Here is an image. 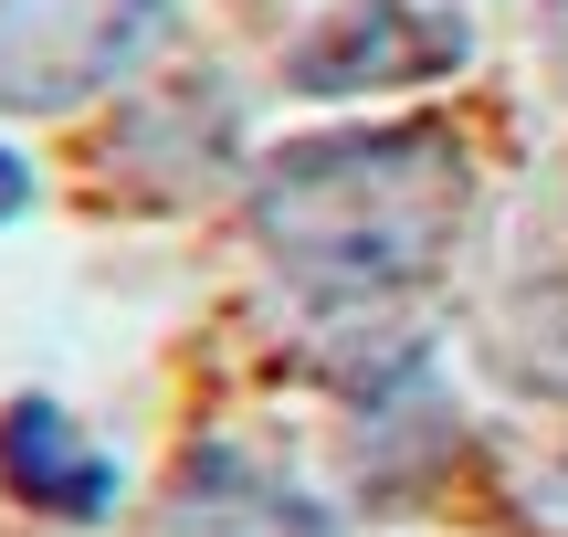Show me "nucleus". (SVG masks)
<instances>
[{
    "instance_id": "1",
    "label": "nucleus",
    "mask_w": 568,
    "mask_h": 537,
    "mask_svg": "<svg viewBox=\"0 0 568 537\" xmlns=\"http://www.w3.org/2000/svg\"><path fill=\"white\" fill-rule=\"evenodd\" d=\"M253 232L316 306H368L389 285H422L464 232V148L443 126H358L264 159Z\"/></svg>"
},
{
    "instance_id": "2",
    "label": "nucleus",
    "mask_w": 568,
    "mask_h": 537,
    "mask_svg": "<svg viewBox=\"0 0 568 537\" xmlns=\"http://www.w3.org/2000/svg\"><path fill=\"white\" fill-rule=\"evenodd\" d=\"M180 32V0H0V116H63L138 84Z\"/></svg>"
},
{
    "instance_id": "3",
    "label": "nucleus",
    "mask_w": 568,
    "mask_h": 537,
    "mask_svg": "<svg viewBox=\"0 0 568 537\" xmlns=\"http://www.w3.org/2000/svg\"><path fill=\"white\" fill-rule=\"evenodd\" d=\"M464 53H474V32L443 21V11H410V0H347V11H326L316 32L284 53V74H295V95H400V84L453 74Z\"/></svg>"
},
{
    "instance_id": "4",
    "label": "nucleus",
    "mask_w": 568,
    "mask_h": 537,
    "mask_svg": "<svg viewBox=\"0 0 568 537\" xmlns=\"http://www.w3.org/2000/svg\"><path fill=\"white\" fill-rule=\"evenodd\" d=\"M169 537H347V527L274 464H253L243 443H201L169 485Z\"/></svg>"
},
{
    "instance_id": "5",
    "label": "nucleus",
    "mask_w": 568,
    "mask_h": 537,
    "mask_svg": "<svg viewBox=\"0 0 568 537\" xmlns=\"http://www.w3.org/2000/svg\"><path fill=\"white\" fill-rule=\"evenodd\" d=\"M0 485L21 506H42V517H74V527L116 517V454L53 401H11L0 412Z\"/></svg>"
},
{
    "instance_id": "6",
    "label": "nucleus",
    "mask_w": 568,
    "mask_h": 537,
    "mask_svg": "<svg viewBox=\"0 0 568 537\" xmlns=\"http://www.w3.org/2000/svg\"><path fill=\"white\" fill-rule=\"evenodd\" d=\"M21 211H32V169L0 148V222H21Z\"/></svg>"
}]
</instances>
